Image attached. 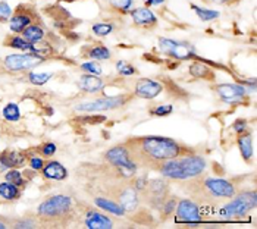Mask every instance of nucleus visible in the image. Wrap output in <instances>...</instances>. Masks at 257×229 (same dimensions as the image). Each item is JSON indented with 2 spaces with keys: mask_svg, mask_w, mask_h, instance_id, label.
<instances>
[{
  "mask_svg": "<svg viewBox=\"0 0 257 229\" xmlns=\"http://www.w3.org/2000/svg\"><path fill=\"white\" fill-rule=\"evenodd\" d=\"M206 160L200 156H187L182 159H171L160 163L159 172L163 178L174 181H188L200 176L206 169Z\"/></svg>",
  "mask_w": 257,
  "mask_h": 229,
  "instance_id": "1",
  "label": "nucleus"
},
{
  "mask_svg": "<svg viewBox=\"0 0 257 229\" xmlns=\"http://www.w3.org/2000/svg\"><path fill=\"white\" fill-rule=\"evenodd\" d=\"M139 152L141 156L155 163H162L165 160L175 159L181 154L179 144L168 137H159V135H149L139 138Z\"/></svg>",
  "mask_w": 257,
  "mask_h": 229,
  "instance_id": "2",
  "label": "nucleus"
},
{
  "mask_svg": "<svg viewBox=\"0 0 257 229\" xmlns=\"http://www.w3.org/2000/svg\"><path fill=\"white\" fill-rule=\"evenodd\" d=\"M72 198L65 194H55L40 203L37 207V216L44 222H56L66 217L72 211Z\"/></svg>",
  "mask_w": 257,
  "mask_h": 229,
  "instance_id": "3",
  "label": "nucleus"
},
{
  "mask_svg": "<svg viewBox=\"0 0 257 229\" xmlns=\"http://www.w3.org/2000/svg\"><path fill=\"white\" fill-rule=\"evenodd\" d=\"M159 50L168 57H172L175 60H191L200 59L197 49L184 40H174V38L160 37L158 41Z\"/></svg>",
  "mask_w": 257,
  "mask_h": 229,
  "instance_id": "4",
  "label": "nucleus"
},
{
  "mask_svg": "<svg viewBox=\"0 0 257 229\" xmlns=\"http://www.w3.org/2000/svg\"><path fill=\"white\" fill-rule=\"evenodd\" d=\"M257 204L256 191H245L238 194L237 197L229 201L226 206L220 209V216L225 219H237L245 216L250 210H253Z\"/></svg>",
  "mask_w": 257,
  "mask_h": 229,
  "instance_id": "5",
  "label": "nucleus"
},
{
  "mask_svg": "<svg viewBox=\"0 0 257 229\" xmlns=\"http://www.w3.org/2000/svg\"><path fill=\"white\" fill-rule=\"evenodd\" d=\"M46 62L44 57L34 55V53H12L3 59V68L11 74H22L28 72L31 69H36L37 66Z\"/></svg>",
  "mask_w": 257,
  "mask_h": 229,
  "instance_id": "6",
  "label": "nucleus"
},
{
  "mask_svg": "<svg viewBox=\"0 0 257 229\" xmlns=\"http://www.w3.org/2000/svg\"><path fill=\"white\" fill-rule=\"evenodd\" d=\"M130 100L128 95H103L96 100H88V101H81L74 109L77 112L84 113H96V112H106V110H113L122 107L126 101Z\"/></svg>",
  "mask_w": 257,
  "mask_h": 229,
  "instance_id": "7",
  "label": "nucleus"
},
{
  "mask_svg": "<svg viewBox=\"0 0 257 229\" xmlns=\"http://www.w3.org/2000/svg\"><path fill=\"white\" fill-rule=\"evenodd\" d=\"M106 160L113 166L116 168L118 172L125 176V178H131L134 176V173L137 172V165L136 162L131 159L130 156V150L126 146H116V147H112L110 150L106 152Z\"/></svg>",
  "mask_w": 257,
  "mask_h": 229,
  "instance_id": "8",
  "label": "nucleus"
},
{
  "mask_svg": "<svg viewBox=\"0 0 257 229\" xmlns=\"http://www.w3.org/2000/svg\"><path fill=\"white\" fill-rule=\"evenodd\" d=\"M218 97L228 104H238L244 101L248 95V90L238 82H220L213 87Z\"/></svg>",
  "mask_w": 257,
  "mask_h": 229,
  "instance_id": "9",
  "label": "nucleus"
},
{
  "mask_svg": "<svg viewBox=\"0 0 257 229\" xmlns=\"http://www.w3.org/2000/svg\"><path fill=\"white\" fill-rule=\"evenodd\" d=\"M203 190L215 198H232L235 195V187L223 178H206L203 181Z\"/></svg>",
  "mask_w": 257,
  "mask_h": 229,
  "instance_id": "10",
  "label": "nucleus"
},
{
  "mask_svg": "<svg viewBox=\"0 0 257 229\" xmlns=\"http://www.w3.org/2000/svg\"><path fill=\"white\" fill-rule=\"evenodd\" d=\"M163 84L153 78H140L134 85V95L143 100H153L163 91Z\"/></svg>",
  "mask_w": 257,
  "mask_h": 229,
  "instance_id": "11",
  "label": "nucleus"
},
{
  "mask_svg": "<svg viewBox=\"0 0 257 229\" xmlns=\"http://www.w3.org/2000/svg\"><path fill=\"white\" fill-rule=\"evenodd\" d=\"M175 211H177L178 222H191V223L201 222V214H200L198 206L188 198L179 200V203L175 207Z\"/></svg>",
  "mask_w": 257,
  "mask_h": 229,
  "instance_id": "12",
  "label": "nucleus"
},
{
  "mask_svg": "<svg viewBox=\"0 0 257 229\" xmlns=\"http://www.w3.org/2000/svg\"><path fill=\"white\" fill-rule=\"evenodd\" d=\"M128 15L131 17L133 24L136 27H140V28H153V27L158 25L159 22L158 15L147 6L131 9L128 12Z\"/></svg>",
  "mask_w": 257,
  "mask_h": 229,
  "instance_id": "13",
  "label": "nucleus"
},
{
  "mask_svg": "<svg viewBox=\"0 0 257 229\" xmlns=\"http://www.w3.org/2000/svg\"><path fill=\"white\" fill-rule=\"evenodd\" d=\"M34 14H31V12H28L25 8H22L20 6L15 12H14V15H12V18L9 19V30H11V33H14V34H21L28 25H31L33 22H34Z\"/></svg>",
  "mask_w": 257,
  "mask_h": 229,
  "instance_id": "14",
  "label": "nucleus"
},
{
  "mask_svg": "<svg viewBox=\"0 0 257 229\" xmlns=\"http://www.w3.org/2000/svg\"><path fill=\"white\" fill-rule=\"evenodd\" d=\"M25 162H27L25 153L15 152V150H6V152L0 153V172L24 168Z\"/></svg>",
  "mask_w": 257,
  "mask_h": 229,
  "instance_id": "15",
  "label": "nucleus"
},
{
  "mask_svg": "<svg viewBox=\"0 0 257 229\" xmlns=\"http://www.w3.org/2000/svg\"><path fill=\"white\" fill-rule=\"evenodd\" d=\"M84 225L88 229H112L113 222L106 214L97 210H87L84 216Z\"/></svg>",
  "mask_w": 257,
  "mask_h": 229,
  "instance_id": "16",
  "label": "nucleus"
},
{
  "mask_svg": "<svg viewBox=\"0 0 257 229\" xmlns=\"http://www.w3.org/2000/svg\"><path fill=\"white\" fill-rule=\"evenodd\" d=\"M40 172H41L43 178H46L49 181L60 182V181H65L68 178V169L58 160H50V162L44 163L43 169Z\"/></svg>",
  "mask_w": 257,
  "mask_h": 229,
  "instance_id": "17",
  "label": "nucleus"
},
{
  "mask_svg": "<svg viewBox=\"0 0 257 229\" xmlns=\"http://www.w3.org/2000/svg\"><path fill=\"white\" fill-rule=\"evenodd\" d=\"M21 36L25 38L28 43L31 44H40L43 41H46V37H47V31L46 28L39 24V22H33L31 25H28L22 33Z\"/></svg>",
  "mask_w": 257,
  "mask_h": 229,
  "instance_id": "18",
  "label": "nucleus"
},
{
  "mask_svg": "<svg viewBox=\"0 0 257 229\" xmlns=\"http://www.w3.org/2000/svg\"><path fill=\"white\" fill-rule=\"evenodd\" d=\"M106 82L97 75L82 74L78 81V87L85 93H99L104 88Z\"/></svg>",
  "mask_w": 257,
  "mask_h": 229,
  "instance_id": "19",
  "label": "nucleus"
},
{
  "mask_svg": "<svg viewBox=\"0 0 257 229\" xmlns=\"http://www.w3.org/2000/svg\"><path fill=\"white\" fill-rule=\"evenodd\" d=\"M82 56L88 60L101 62V60H109L112 57V52L104 44H93V46H87L82 50Z\"/></svg>",
  "mask_w": 257,
  "mask_h": 229,
  "instance_id": "20",
  "label": "nucleus"
},
{
  "mask_svg": "<svg viewBox=\"0 0 257 229\" xmlns=\"http://www.w3.org/2000/svg\"><path fill=\"white\" fill-rule=\"evenodd\" d=\"M119 204L122 206V209L125 210V213H130L139 206V195L137 190L134 187H125L122 192L119 194Z\"/></svg>",
  "mask_w": 257,
  "mask_h": 229,
  "instance_id": "21",
  "label": "nucleus"
},
{
  "mask_svg": "<svg viewBox=\"0 0 257 229\" xmlns=\"http://www.w3.org/2000/svg\"><path fill=\"white\" fill-rule=\"evenodd\" d=\"M5 46L6 47H11L14 50L22 52V53H33V50H34V44L28 43L21 34L9 36V37L5 40Z\"/></svg>",
  "mask_w": 257,
  "mask_h": 229,
  "instance_id": "22",
  "label": "nucleus"
},
{
  "mask_svg": "<svg viewBox=\"0 0 257 229\" xmlns=\"http://www.w3.org/2000/svg\"><path fill=\"white\" fill-rule=\"evenodd\" d=\"M190 75L196 79H212L213 78V71L201 60H194L190 68H188Z\"/></svg>",
  "mask_w": 257,
  "mask_h": 229,
  "instance_id": "23",
  "label": "nucleus"
},
{
  "mask_svg": "<svg viewBox=\"0 0 257 229\" xmlns=\"http://www.w3.org/2000/svg\"><path fill=\"white\" fill-rule=\"evenodd\" d=\"M94 204H96L99 209L104 210V211H107V213H112V214L119 216V217H122V216L125 214V210L122 209V206H120L119 203H116V201L110 200V198L97 197V198H94Z\"/></svg>",
  "mask_w": 257,
  "mask_h": 229,
  "instance_id": "24",
  "label": "nucleus"
},
{
  "mask_svg": "<svg viewBox=\"0 0 257 229\" xmlns=\"http://www.w3.org/2000/svg\"><path fill=\"white\" fill-rule=\"evenodd\" d=\"M21 197V187L11 184L8 181L0 184V198H3L5 201H15Z\"/></svg>",
  "mask_w": 257,
  "mask_h": 229,
  "instance_id": "25",
  "label": "nucleus"
},
{
  "mask_svg": "<svg viewBox=\"0 0 257 229\" xmlns=\"http://www.w3.org/2000/svg\"><path fill=\"white\" fill-rule=\"evenodd\" d=\"M146 188L149 190L152 198H158L159 201H165L166 197V191H168V184L163 179H155L152 181L149 185H146Z\"/></svg>",
  "mask_w": 257,
  "mask_h": 229,
  "instance_id": "26",
  "label": "nucleus"
},
{
  "mask_svg": "<svg viewBox=\"0 0 257 229\" xmlns=\"http://www.w3.org/2000/svg\"><path fill=\"white\" fill-rule=\"evenodd\" d=\"M238 149L245 162H250L253 157V141L248 134H242L238 137Z\"/></svg>",
  "mask_w": 257,
  "mask_h": 229,
  "instance_id": "27",
  "label": "nucleus"
},
{
  "mask_svg": "<svg viewBox=\"0 0 257 229\" xmlns=\"http://www.w3.org/2000/svg\"><path fill=\"white\" fill-rule=\"evenodd\" d=\"M106 6L120 15H126L134 8V0H103Z\"/></svg>",
  "mask_w": 257,
  "mask_h": 229,
  "instance_id": "28",
  "label": "nucleus"
},
{
  "mask_svg": "<svg viewBox=\"0 0 257 229\" xmlns=\"http://www.w3.org/2000/svg\"><path fill=\"white\" fill-rule=\"evenodd\" d=\"M191 11H194V14L197 15L200 21L203 22H212V21H216V19L220 18V12L219 11H215V9H207V8H201V6H197L194 3L190 5Z\"/></svg>",
  "mask_w": 257,
  "mask_h": 229,
  "instance_id": "29",
  "label": "nucleus"
},
{
  "mask_svg": "<svg viewBox=\"0 0 257 229\" xmlns=\"http://www.w3.org/2000/svg\"><path fill=\"white\" fill-rule=\"evenodd\" d=\"M2 116L6 122H18L21 121V109L20 104L15 101H9L3 106Z\"/></svg>",
  "mask_w": 257,
  "mask_h": 229,
  "instance_id": "30",
  "label": "nucleus"
},
{
  "mask_svg": "<svg viewBox=\"0 0 257 229\" xmlns=\"http://www.w3.org/2000/svg\"><path fill=\"white\" fill-rule=\"evenodd\" d=\"M55 76L53 72H36V71H28L27 72V79L30 84L36 85V87H43L46 85L52 78Z\"/></svg>",
  "mask_w": 257,
  "mask_h": 229,
  "instance_id": "31",
  "label": "nucleus"
},
{
  "mask_svg": "<svg viewBox=\"0 0 257 229\" xmlns=\"http://www.w3.org/2000/svg\"><path fill=\"white\" fill-rule=\"evenodd\" d=\"M91 31L96 37H107L110 36L113 31H115V25L112 22H106V21H101V22H94L91 25Z\"/></svg>",
  "mask_w": 257,
  "mask_h": 229,
  "instance_id": "32",
  "label": "nucleus"
},
{
  "mask_svg": "<svg viewBox=\"0 0 257 229\" xmlns=\"http://www.w3.org/2000/svg\"><path fill=\"white\" fill-rule=\"evenodd\" d=\"M116 72H118V75L123 76V78H130V76H134L139 74V71H137V68L131 63V62H128V60H125V59H120L116 62Z\"/></svg>",
  "mask_w": 257,
  "mask_h": 229,
  "instance_id": "33",
  "label": "nucleus"
},
{
  "mask_svg": "<svg viewBox=\"0 0 257 229\" xmlns=\"http://www.w3.org/2000/svg\"><path fill=\"white\" fill-rule=\"evenodd\" d=\"M81 71L84 74H90V75L100 76L103 74V68L100 66V63L96 62V60H87V62L81 63Z\"/></svg>",
  "mask_w": 257,
  "mask_h": 229,
  "instance_id": "34",
  "label": "nucleus"
},
{
  "mask_svg": "<svg viewBox=\"0 0 257 229\" xmlns=\"http://www.w3.org/2000/svg\"><path fill=\"white\" fill-rule=\"evenodd\" d=\"M5 181H8L11 184H15L18 187H22L25 184L24 175L18 169H9V171H6V173H5Z\"/></svg>",
  "mask_w": 257,
  "mask_h": 229,
  "instance_id": "35",
  "label": "nucleus"
},
{
  "mask_svg": "<svg viewBox=\"0 0 257 229\" xmlns=\"http://www.w3.org/2000/svg\"><path fill=\"white\" fill-rule=\"evenodd\" d=\"M12 15H14V11L11 5L6 0H0V22H9Z\"/></svg>",
  "mask_w": 257,
  "mask_h": 229,
  "instance_id": "36",
  "label": "nucleus"
},
{
  "mask_svg": "<svg viewBox=\"0 0 257 229\" xmlns=\"http://www.w3.org/2000/svg\"><path fill=\"white\" fill-rule=\"evenodd\" d=\"M174 112V106L172 104H159L156 107L150 109V114L153 116H159V118H163V116H168Z\"/></svg>",
  "mask_w": 257,
  "mask_h": 229,
  "instance_id": "37",
  "label": "nucleus"
},
{
  "mask_svg": "<svg viewBox=\"0 0 257 229\" xmlns=\"http://www.w3.org/2000/svg\"><path fill=\"white\" fill-rule=\"evenodd\" d=\"M28 165H30V169L31 171L40 172L43 169V166H44V160L41 157H39V156H33V157H30Z\"/></svg>",
  "mask_w": 257,
  "mask_h": 229,
  "instance_id": "38",
  "label": "nucleus"
},
{
  "mask_svg": "<svg viewBox=\"0 0 257 229\" xmlns=\"http://www.w3.org/2000/svg\"><path fill=\"white\" fill-rule=\"evenodd\" d=\"M40 152H41V154H43L44 157H52L55 153L58 152V147H56L55 143H46V144L41 146Z\"/></svg>",
  "mask_w": 257,
  "mask_h": 229,
  "instance_id": "39",
  "label": "nucleus"
},
{
  "mask_svg": "<svg viewBox=\"0 0 257 229\" xmlns=\"http://www.w3.org/2000/svg\"><path fill=\"white\" fill-rule=\"evenodd\" d=\"M232 128L235 130V133L244 134L247 131V121H245V119H237V121L232 124Z\"/></svg>",
  "mask_w": 257,
  "mask_h": 229,
  "instance_id": "40",
  "label": "nucleus"
},
{
  "mask_svg": "<svg viewBox=\"0 0 257 229\" xmlns=\"http://www.w3.org/2000/svg\"><path fill=\"white\" fill-rule=\"evenodd\" d=\"M175 207H177L175 198H171V200H165L163 201V213L165 214H169V213L175 211Z\"/></svg>",
  "mask_w": 257,
  "mask_h": 229,
  "instance_id": "41",
  "label": "nucleus"
},
{
  "mask_svg": "<svg viewBox=\"0 0 257 229\" xmlns=\"http://www.w3.org/2000/svg\"><path fill=\"white\" fill-rule=\"evenodd\" d=\"M15 228H36V222H34L33 219H22V220H18V222L15 223Z\"/></svg>",
  "mask_w": 257,
  "mask_h": 229,
  "instance_id": "42",
  "label": "nucleus"
},
{
  "mask_svg": "<svg viewBox=\"0 0 257 229\" xmlns=\"http://www.w3.org/2000/svg\"><path fill=\"white\" fill-rule=\"evenodd\" d=\"M144 3H146V6L147 8H156V6H162L163 3H166V0H144Z\"/></svg>",
  "mask_w": 257,
  "mask_h": 229,
  "instance_id": "43",
  "label": "nucleus"
},
{
  "mask_svg": "<svg viewBox=\"0 0 257 229\" xmlns=\"http://www.w3.org/2000/svg\"><path fill=\"white\" fill-rule=\"evenodd\" d=\"M213 3H216V5H226V3H229L231 0H212Z\"/></svg>",
  "mask_w": 257,
  "mask_h": 229,
  "instance_id": "44",
  "label": "nucleus"
},
{
  "mask_svg": "<svg viewBox=\"0 0 257 229\" xmlns=\"http://www.w3.org/2000/svg\"><path fill=\"white\" fill-rule=\"evenodd\" d=\"M5 228H6V225H5V223H3V222L0 220V229H5Z\"/></svg>",
  "mask_w": 257,
  "mask_h": 229,
  "instance_id": "45",
  "label": "nucleus"
}]
</instances>
